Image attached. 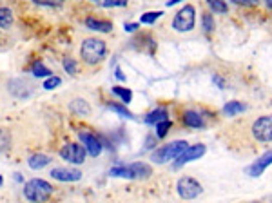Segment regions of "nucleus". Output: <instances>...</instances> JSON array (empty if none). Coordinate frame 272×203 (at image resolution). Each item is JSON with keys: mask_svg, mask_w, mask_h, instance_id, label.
Here are the masks:
<instances>
[{"mask_svg": "<svg viewBox=\"0 0 272 203\" xmlns=\"http://www.w3.org/2000/svg\"><path fill=\"white\" fill-rule=\"evenodd\" d=\"M53 185L49 181L40 180V178H33L26 181L24 185V196L29 203H45L53 194Z\"/></svg>", "mask_w": 272, "mask_h": 203, "instance_id": "nucleus-1", "label": "nucleus"}, {"mask_svg": "<svg viewBox=\"0 0 272 203\" xmlns=\"http://www.w3.org/2000/svg\"><path fill=\"white\" fill-rule=\"evenodd\" d=\"M105 53H107L105 42L100 40V38H86L82 42L80 54L84 62L89 63V65H96V63L102 62L105 58Z\"/></svg>", "mask_w": 272, "mask_h": 203, "instance_id": "nucleus-2", "label": "nucleus"}, {"mask_svg": "<svg viewBox=\"0 0 272 203\" xmlns=\"http://www.w3.org/2000/svg\"><path fill=\"white\" fill-rule=\"evenodd\" d=\"M185 149H187V142L183 140L171 142V144L162 145V147H158V149L154 151L151 160H153L154 163H167L171 162V160H178V156Z\"/></svg>", "mask_w": 272, "mask_h": 203, "instance_id": "nucleus-3", "label": "nucleus"}, {"mask_svg": "<svg viewBox=\"0 0 272 203\" xmlns=\"http://www.w3.org/2000/svg\"><path fill=\"white\" fill-rule=\"evenodd\" d=\"M196 24V11L192 6H185L181 8L176 13L174 20H172V29H176L180 33H187L190 31Z\"/></svg>", "mask_w": 272, "mask_h": 203, "instance_id": "nucleus-4", "label": "nucleus"}, {"mask_svg": "<svg viewBox=\"0 0 272 203\" xmlns=\"http://www.w3.org/2000/svg\"><path fill=\"white\" fill-rule=\"evenodd\" d=\"M60 156H62L65 162L73 163V165H80V163L86 162L87 151L84 145L71 142V144H65L62 149H60Z\"/></svg>", "mask_w": 272, "mask_h": 203, "instance_id": "nucleus-5", "label": "nucleus"}, {"mask_svg": "<svg viewBox=\"0 0 272 203\" xmlns=\"http://www.w3.org/2000/svg\"><path fill=\"white\" fill-rule=\"evenodd\" d=\"M178 194H180V198L183 199H194L198 198L199 194H201V185H199L198 181L194 180V178H189V176H183L178 180Z\"/></svg>", "mask_w": 272, "mask_h": 203, "instance_id": "nucleus-6", "label": "nucleus"}, {"mask_svg": "<svg viewBox=\"0 0 272 203\" xmlns=\"http://www.w3.org/2000/svg\"><path fill=\"white\" fill-rule=\"evenodd\" d=\"M252 134L259 142H272V116H261L252 123Z\"/></svg>", "mask_w": 272, "mask_h": 203, "instance_id": "nucleus-7", "label": "nucleus"}, {"mask_svg": "<svg viewBox=\"0 0 272 203\" xmlns=\"http://www.w3.org/2000/svg\"><path fill=\"white\" fill-rule=\"evenodd\" d=\"M49 176L58 181H78L82 178V172L71 167H54L51 169Z\"/></svg>", "mask_w": 272, "mask_h": 203, "instance_id": "nucleus-8", "label": "nucleus"}, {"mask_svg": "<svg viewBox=\"0 0 272 203\" xmlns=\"http://www.w3.org/2000/svg\"><path fill=\"white\" fill-rule=\"evenodd\" d=\"M205 154V145L203 144H198V145H190V147H187L183 153L178 156L176 160V165L180 167V165H183V163L187 162H192V160H198L201 158Z\"/></svg>", "mask_w": 272, "mask_h": 203, "instance_id": "nucleus-9", "label": "nucleus"}, {"mask_svg": "<svg viewBox=\"0 0 272 203\" xmlns=\"http://www.w3.org/2000/svg\"><path fill=\"white\" fill-rule=\"evenodd\" d=\"M80 140L84 144V147H86V151L93 158H96L102 153V142L98 140V136L91 134V132H80Z\"/></svg>", "mask_w": 272, "mask_h": 203, "instance_id": "nucleus-10", "label": "nucleus"}, {"mask_svg": "<svg viewBox=\"0 0 272 203\" xmlns=\"http://www.w3.org/2000/svg\"><path fill=\"white\" fill-rule=\"evenodd\" d=\"M272 163V151H268V153H265L261 156V158L258 160V162H254L252 165H250L249 169H247V172H249V176H252V178H258V176H261L263 174V171L268 167Z\"/></svg>", "mask_w": 272, "mask_h": 203, "instance_id": "nucleus-11", "label": "nucleus"}, {"mask_svg": "<svg viewBox=\"0 0 272 203\" xmlns=\"http://www.w3.org/2000/svg\"><path fill=\"white\" fill-rule=\"evenodd\" d=\"M49 163H51V156L42 154V153L31 154L29 160H27V165H29L33 171H40V169H44L45 165H49Z\"/></svg>", "mask_w": 272, "mask_h": 203, "instance_id": "nucleus-12", "label": "nucleus"}, {"mask_svg": "<svg viewBox=\"0 0 272 203\" xmlns=\"http://www.w3.org/2000/svg\"><path fill=\"white\" fill-rule=\"evenodd\" d=\"M86 26L91 31H98V33H109L113 29V24L111 22H107V20H98V18H93V17L87 18Z\"/></svg>", "mask_w": 272, "mask_h": 203, "instance_id": "nucleus-13", "label": "nucleus"}, {"mask_svg": "<svg viewBox=\"0 0 272 203\" xmlns=\"http://www.w3.org/2000/svg\"><path fill=\"white\" fill-rule=\"evenodd\" d=\"M169 113L165 107H158L154 109V111H151L149 114H147V118H145V122L149 123V125H158L160 122H165V120H169Z\"/></svg>", "mask_w": 272, "mask_h": 203, "instance_id": "nucleus-14", "label": "nucleus"}, {"mask_svg": "<svg viewBox=\"0 0 272 203\" xmlns=\"http://www.w3.org/2000/svg\"><path fill=\"white\" fill-rule=\"evenodd\" d=\"M132 171V174H134V180L138 178V180H142V178H149L151 174H153V169L147 165V163L144 162H136V163H131L129 165Z\"/></svg>", "mask_w": 272, "mask_h": 203, "instance_id": "nucleus-15", "label": "nucleus"}, {"mask_svg": "<svg viewBox=\"0 0 272 203\" xmlns=\"http://www.w3.org/2000/svg\"><path fill=\"white\" fill-rule=\"evenodd\" d=\"M183 123L187 127L199 129V127H203V118L199 116V113H196V111H185L183 113Z\"/></svg>", "mask_w": 272, "mask_h": 203, "instance_id": "nucleus-16", "label": "nucleus"}, {"mask_svg": "<svg viewBox=\"0 0 272 203\" xmlns=\"http://www.w3.org/2000/svg\"><path fill=\"white\" fill-rule=\"evenodd\" d=\"M69 107H71L73 113H77L78 116H89V114H91V107H89V104H87L86 100H82V98L73 100Z\"/></svg>", "mask_w": 272, "mask_h": 203, "instance_id": "nucleus-17", "label": "nucleus"}, {"mask_svg": "<svg viewBox=\"0 0 272 203\" xmlns=\"http://www.w3.org/2000/svg\"><path fill=\"white\" fill-rule=\"evenodd\" d=\"M111 176H116V178H127V180H134V174H132L131 167L129 165H116V167L111 169L109 172Z\"/></svg>", "mask_w": 272, "mask_h": 203, "instance_id": "nucleus-18", "label": "nucleus"}, {"mask_svg": "<svg viewBox=\"0 0 272 203\" xmlns=\"http://www.w3.org/2000/svg\"><path fill=\"white\" fill-rule=\"evenodd\" d=\"M13 24V11L9 8H0V29H9Z\"/></svg>", "mask_w": 272, "mask_h": 203, "instance_id": "nucleus-19", "label": "nucleus"}, {"mask_svg": "<svg viewBox=\"0 0 272 203\" xmlns=\"http://www.w3.org/2000/svg\"><path fill=\"white\" fill-rule=\"evenodd\" d=\"M245 111V104L241 102H229V104L223 107V114L225 116H236V114H240Z\"/></svg>", "mask_w": 272, "mask_h": 203, "instance_id": "nucleus-20", "label": "nucleus"}, {"mask_svg": "<svg viewBox=\"0 0 272 203\" xmlns=\"http://www.w3.org/2000/svg\"><path fill=\"white\" fill-rule=\"evenodd\" d=\"M31 73L35 75L36 78H49L53 77V73H51V69H47L42 62H35L31 65Z\"/></svg>", "mask_w": 272, "mask_h": 203, "instance_id": "nucleus-21", "label": "nucleus"}, {"mask_svg": "<svg viewBox=\"0 0 272 203\" xmlns=\"http://www.w3.org/2000/svg\"><path fill=\"white\" fill-rule=\"evenodd\" d=\"M111 91H113V95L120 96V98H122V102H123V104H125V105L132 100V93H131V89H127V87H116V86H114Z\"/></svg>", "mask_w": 272, "mask_h": 203, "instance_id": "nucleus-22", "label": "nucleus"}, {"mask_svg": "<svg viewBox=\"0 0 272 203\" xmlns=\"http://www.w3.org/2000/svg\"><path fill=\"white\" fill-rule=\"evenodd\" d=\"M109 109L113 111V113H118L120 116H123V118H129V120H132V113L129 111L127 107H123V105H120V104H109Z\"/></svg>", "mask_w": 272, "mask_h": 203, "instance_id": "nucleus-23", "label": "nucleus"}, {"mask_svg": "<svg viewBox=\"0 0 272 203\" xmlns=\"http://www.w3.org/2000/svg\"><path fill=\"white\" fill-rule=\"evenodd\" d=\"M207 4L214 13H227V9H229L223 0H207Z\"/></svg>", "mask_w": 272, "mask_h": 203, "instance_id": "nucleus-24", "label": "nucleus"}, {"mask_svg": "<svg viewBox=\"0 0 272 203\" xmlns=\"http://www.w3.org/2000/svg\"><path fill=\"white\" fill-rule=\"evenodd\" d=\"M162 17V11H149V13H144L140 17V22L142 24H154L158 18Z\"/></svg>", "mask_w": 272, "mask_h": 203, "instance_id": "nucleus-25", "label": "nucleus"}, {"mask_svg": "<svg viewBox=\"0 0 272 203\" xmlns=\"http://www.w3.org/2000/svg\"><path fill=\"white\" fill-rule=\"evenodd\" d=\"M62 84V78L60 77H49V78H45V82H44V89H47V91H51V89H56V87Z\"/></svg>", "mask_w": 272, "mask_h": 203, "instance_id": "nucleus-26", "label": "nucleus"}, {"mask_svg": "<svg viewBox=\"0 0 272 203\" xmlns=\"http://www.w3.org/2000/svg\"><path fill=\"white\" fill-rule=\"evenodd\" d=\"M129 4V0H102L104 8H125Z\"/></svg>", "mask_w": 272, "mask_h": 203, "instance_id": "nucleus-27", "label": "nucleus"}, {"mask_svg": "<svg viewBox=\"0 0 272 203\" xmlns=\"http://www.w3.org/2000/svg\"><path fill=\"white\" fill-rule=\"evenodd\" d=\"M169 129H171V122H169V120L160 122L158 125H156V136H158V138H163V136L167 134Z\"/></svg>", "mask_w": 272, "mask_h": 203, "instance_id": "nucleus-28", "label": "nucleus"}, {"mask_svg": "<svg viewBox=\"0 0 272 203\" xmlns=\"http://www.w3.org/2000/svg\"><path fill=\"white\" fill-rule=\"evenodd\" d=\"M201 22H203V29L207 33H211L214 29V20H213V15L211 13H205L203 17H201Z\"/></svg>", "mask_w": 272, "mask_h": 203, "instance_id": "nucleus-29", "label": "nucleus"}, {"mask_svg": "<svg viewBox=\"0 0 272 203\" xmlns=\"http://www.w3.org/2000/svg\"><path fill=\"white\" fill-rule=\"evenodd\" d=\"M63 69H65L69 75H75V73H77V62L73 58H63Z\"/></svg>", "mask_w": 272, "mask_h": 203, "instance_id": "nucleus-30", "label": "nucleus"}, {"mask_svg": "<svg viewBox=\"0 0 272 203\" xmlns=\"http://www.w3.org/2000/svg\"><path fill=\"white\" fill-rule=\"evenodd\" d=\"M238 6H258V0H232Z\"/></svg>", "mask_w": 272, "mask_h": 203, "instance_id": "nucleus-31", "label": "nucleus"}, {"mask_svg": "<svg viewBox=\"0 0 272 203\" xmlns=\"http://www.w3.org/2000/svg\"><path fill=\"white\" fill-rule=\"evenodd\" d=\"M33 2L38 6H49V8H54V6H56L54 0H33Z\"/></svg>", "mask_w": 272, "mask_h": 203, "instance_id": "nucleus-32", "label": "nucleus"}, {"mask_svg": "<svg viewBox=\"0 0 272 203\" xmlns=\"http://www.w3.org/2000/svg\"><path fill=\"white\" fill-rule=\"evenodd\" d=\"M138 29V24H125V31L127 33H132Z\"/></svg>", "mask_w": 272, "mask_h": 203, "instance_id": "nucleus-33", "label": "nucleus"}, {"mask_svg": "<svg viewBox=\"0 0 272 203\" xmlns=\"http://www.w3.org/2000/svg\"><path fill=\"white\" fill-rule=\"evenodd\" d=\"M114 75H116V78H118V80H125V75H123V73H122V69H120V67H116V69H114Z\"/></svg>", "mask_w": 272, "mask_h": 203, "instance_id": "nucleus-34", "label": "nucleus"}, {"mask_svg": "<svg viewBox=\"0 0 272 203\" xmlns=\"http://www.w3.org/2000/svg\"><path fill=\"white\" fill-rule=\"evenodd\" d=\"M214 82H216V84H218V86H220V87H223V80H222V78L214 77Z\"/></svg>", "mask_w": 272, "mask_h": 203, "instance_id": "nucleus-35", "label": "nucleus"}, {"mask_svg": "<svg viewBox=\"0 0 272 203\" xmlns=\"http://www.w3.org/2000/svg\"><path fill=\"white\" fill-rule=\"evenodd\" d=\"M178 2H181V0H167V6H169V8H171V6L178 4Z\"/></svg>", "mask_w": 272, "mask_h": 203, "instance_id": "nucleus-36", "label": "nucleus"}, {"mask_svg": "<svg viewBox=\"0 0 272 203\" xmlns=\"http://www.w3.org/2000/svg\"><path fill=\"white\" fill-rule=\"evenodd\" d=\"M265 2H267V6H268V8H272V0H265Z\"/></svg>", "mask_w": 272, "mask_h": 203, "instance_id": "nucleus-37", "label": "nucleus"}, {"mask_svg": "<svg viewBox=\"0 0 272 203\" xmlns=\"http://www.w3.org/2000/svg\"><path fill=\"white\" fill-rule=\"evenodd\" d=\"M2 181H4V180H2V176H0V187H2Z\"/></svg>", "mask_w": 272, "mask_h": 203, "instance_id": "nucleus-38", "label": "nucleus"}]
</instances>
